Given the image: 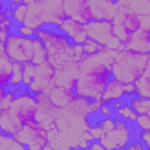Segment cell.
<instances>
[{
  "label": "cell",
  "instance_id": "cell-1",
  "mask_svg": "<svg viewBox=\"0 0 150 150\" xmlns=\"http://www.w3.org/2000/svg\"><path fill=\"white\" fill-rule=\"evenodd\" d=\"M150 56L148 53L136 52L129 48H123L115 52L111 64V77L124 83H134L145 70L149 69Z\"/></svg>",
  "mask_w": 150,
  "mask_h": 150
},
{
  "label": "cell",
  "instance_id": "cell-2",
  "mask_svg": "<svg viewBox=\"0 0 150 150\" xmlns=\"http://www.w3.org/2000/svg\"><path fill=\"white\" fill-rule=\"evenodd\" d=\"M35 36L39 38L48 53V60L54 63L55 68H57L62 62L74 60L73 54V43L70 40L54 26H43L35 30Z\"/></svg>",
  "mask_w": 150,
  "mask_h": 150
},
{
  "label": "cell",
  "instance_id": "cell-3",
  "mask_svg": "<svg viewBox=\"0 0 150 150\" xmlns=\"http://www.w3.org/2000/svg\"><path fill=\"white\" fill-rule=\"evenodd\" d=\"M112 33L122 42L124 48H128L132 40V35L138 32L143 26L148 25V19H143L135 11L130 9L128 6H117L115 15L112 18Z\"/></svg>",
  "mask_w": 150,
  "mask_h": 150
},
{
  "label": "cell",
  "instance_id": "cell-4",
  "mask_svg": "<svg viewBox=\"0 0 150 150\" xmlns=\"http://www.w3.org/2000/svg\"><path fill=\"white\" fill-rule=\"evenodd\" d=\"M35 48V36L25 38L19 35L14 29H12L5 42H4V53L13 62H32L34 56Z\"/></svg>",
  "mask_w": 150,
  "mask_h": 150
},
{
  "label": "cell",
  "instance_id": "cell-5",
  "mask_svg": "<svg viewBox=\"0 0 150 150\" xmlns=\"http://www.w3.org/2000/svg\"><path fill=\"white\" fill-rule=\"evenodd\" d=\"M26 149H43L49 142V129L41 121L25 124L13 136Z\"/></svg>",
  "mask_w": 150,
  "mask_h": 150
},
{
  "label": "cell",
  "instance_id": "cell-6",
  "mask_svg": "<svg viewBox=\"0 0 150 150\" xmlns=\"http://www.w3.org/2000/svg\"><path fill=\"white\" fill-rule=\"evenodd\" d=\"M13 115L25 125L39 121V107L32 93L26 90L25 93L16 95L9 105Z\"/></svg>",
  "mask_w": 150,
  "mask_h": 150
},
{
  "label": "cell",
  "instance_id": "cell-7",
  "mask_svg": "<svg viewBox=\"0 0 150 150\" xmlns=\"http://www.w3.org/2000/svg\"><path fill=\"white\" fill-rule=\"evenodd\" d=\"M132 124V123H131ZM131 141V125L125 120L120 117L115 118V127L104 132L100 139L104 149H124Z\"/></svg>",
  "mask_w": 150,
  "mask_h": 150
},
{
  "label": "cell",
  "instance_id": "cell-8",
  "mask_svg": "<svg viewBox=\"0 0 150 150\" xmlns=\"http://www.w3.org/2000/svg\"><path fill=\"white\" fill-rule=\"evenodd\" d=\"M107 84V79L95 75L80 74L74 93L80 98L86 100H101V95Z\"/></svg>",
  "mask_w": 150,
  "mask_h": 150
},
{
  "label": "cell",
  "instance_id": "cell-9",
  "mask_svg": "<svg viewBox=\"0 0 150 150\" xmlns=\"http://www.w3.org/2000/svg\"><path fill=\"white\" fill-rule=\"evenodd\" d=\"M55 66L49 60H47L46 62L36 66L35 75L30 83L27 86V90L32 94L48 93V90L55 84Z\"/></svg>",
  "mask_w": 150,
  "mask_h": 150
},
{
  "label": "cell",
  "instance_id": "cell-10",
  "mask_svg": "<svg viewBox=\"0 0 150 150\" xmlns=\"http://www.w3.org/2000/svg\"><path fill=\"white\" fill-rule=\"evenodd\" d=\"M67 16L81 23H88L93 20L91 0H63Z\"/></svg>",
  "mask_w": 150,
  "mask_h": 150
},
{
  "label": "cell",
  "instance_id": "cell-11",
  "mask_svg": "<svg viewBox=\"0 0 150 150\" xmlns=\"http://www.w3.org/2000/svg\"><path fill=\"white\" fill-rule=\"evenodd\" d=\"M112 27V20L89 21L88 23H86L87 36L104 47L108 41L114 36Z\"/></svg>",
  "mask_w": 150,
  "mask_h": 150
},
{
  "label": "cell",
  "instance_id": "cell-12",
  "mask_svg": "<svg viewBox=\"0 0 150 150\" xmlns=\"http://www.w3.org/2000/svg\"><path fill=\"white\" fill-rule=\"evenodd\" d=\"M57 29L62 32L73 45H82L84 40L88 38L87 36V30H86V25L81 23L74 19L67 18L59 27Z\"/></svg>",
  "mask_w": 150,
  "mask_h": 150
},
{
  "label": "cell",
  "instance_id": "cell-13",
  "mask_svg": "<svg viewBox=\"0 0 150 150\" xmlns=\"http://www.w3.org/2000/svg\"><path fill=\"white\" fill-rule=\"evenodd\" d=\"M47 94H48L49 100L53 103V105L56 107L57 109L68 108L70 104H73L77 100V96L74 93V90H70V89L64 88L59 84H54L48 90Z\"/></svg>",
  "mask_w": 150,
  "mask_h": 150
},
{
  "label": "cell",
  "instance_id": "cell-14",
  "mask_svg": "<svg viewBox=\"0 0 150 150\" xmlns=\"http://www.w3.org/2000/svg\"><path fill=\"white\" fill-rule=\"evenodd\" d=\"M22 123L13 115L9 108H5L0 111V131L5 135L14 136L22 128Z\"/></svg>",
  "mask_w": 150,
  "mask_h": 150
},
{
  "label": "cell",
  "instance_id": "cell-15",
  "mask_svg": "<svg viewBox=\"0 0 150 150\" xmlns=\"http://www.w3.org/2000/svg\"><path fill=\"white\" fill-rule=\"evenodd\" d=\"M124 89H123V83L110 77L107 80V84L104 87V90L101 95V101L102 103H111L117 100H124Z\"/></svg>",
  "mask_w": 150,
  "mask_h": 150
},
{
  "label": "cell",
  "instance_id": "cell-16",
  "mask_svg": "<svg viewBox=\"0 0 150 150\" xmlns=\"http://www.w3.org/2000/svg\"><path fill=\"white\" fill-rule=\"evenodd\" d=\"M149 46H150V34H149V23H148L132 35V40L128 46V48L136 52L149 54V48H150Z\"/></svg>",
  "mask_w": 150,
  "mask_h": 150
},
{
  "label": "cell",
  "instance_id": "cell-17",
  "mask_svg": "<svg viewBox=\"0 0 150 150\" xmlns=\"http://www.w3.org/2000/svg\"><path fill=\"white\" fill-rule=\"evenodd\" d=\"M12 70H13V61L4 52H0V87L4 88L9 87Z\"/></svg>",
  "mask_w": 150,
  "mask_h": 150
},
{
  "label": "cell",
  "instance_id": "cell-18",
  "mask_svg": "<svg viewBox=\"0 0 150 150\" xmlns=\"http://www.w3.org/2000/svg\"><path fill=\"white\" fill-rule=\"evenodd\" d=\"M124 101L129 104V107L137 114H150V100L139 97L137 95L128 96L124 98Z\"/></svg>",
  "mask_w": 150,
  "mask_h": 150
},
{
  "label": "cell",
  "instance_id": "cell-19",
  "mask_svg": "<svg viewBox=\"0 0 150 150\" xmlns=\"http://www.w3.org/2000/svg\"><path fill=\"white\" fill-rule=\"evenodd\" d=\"M136 87V95L139 97L149 98L150 97V75L149 69L145 70V73L139 77L137 81L134 82Z\"/></svg>",
  "mask_w": 150,
  "mask_h": 150
},
{
  "label": "cell",
  "instance_id": "cell-20",
  "mask_svg": "<svg viewBox=\"0 0 150 150\" xmlns=\"http://www.w3.org/2000/svg\"><path fill=\"white\" fill-rule=\"evenodd\" d=\"M48 60V53H47V49L43 45V42L35 36V48H34V56H33V60H32V63L39 66L43 62H46Z\"/></svg>",
  "mask_w": 150,
  "mask_h": 150
},
{
  "label": "cell",
  "instance_id": "cell-21",
  "mask_svg": "<svg viewBox=\"0 0 150 150\" xmlns=\"http://www.w3.org/2000/svg\"><path fill=\"white\" fill-rule=\"evenodd\" d=\"M114 112H115V115H116L117 117H120V118H122V120H125V121L129 122V123H134L135 120H136V116H137V114L129 107V104H128L125 101H124L123 105H122L120 109L115 110Z\"/></svg>",
  "mask_w": 150,
  "mask_h": 150
},
{
  "label": "cell",
  "instance_id": "cell-22",
  "mask_svg": "<svg viewBox=\"0 0 150 150\" xmlns=\"http://www.w3.org/2000/svg\"><path fill=\"white\" fill-rule=\"evenodd\" d=\"M20 86H22V63L13 62V70L9 80V87L16 88Z\"/></svg>",
  "mask_w": 150,
  "mask_h": 150
},
{
  "label": "cell",
  "instance_id": "cell-23",
  "mask_svg": "<svg viewBox=\"0 0 150 150\" xmlns=\"http://www.w3.org/2000/svg\"><path fill=\"white\" fill-rule=\"evenodd\" d=\"M35 69H36V64L32 62L22 63V86L27 87L30 83V81L35 75Z\"/></svg>",
  "mask_w": 150,
  "mask_h": 150
},
{
  "label": "cell",
  "instance_id": "cell-24",
  "mask_svg": "<svg viewBox=\"0 0 150 150\" xmlns=\"http://www.w3.org/2000/svg\"><path fill=\"white\" fill-rule=\"evenodd\" d=\"M103 48V46H101L100 43H97L96 41L87 38L84 40V42L82 43V49H83V54L86 56L88 55H93V54H96L97 52H100L101 49Z\"/></svg>",
  "mask_w": 150,
  "mask_h": 150
},
{
  "label": "cell",
  "instance_id": "cell-25",
  "mask_svg": "<svg viewBox=\"0 0 150 150\" xmlns=\"http://www.w3.org/2000/svg\"><path fill=\"white\" fill-rule=\"evenodd\" d=\"M135 125L138 131L150 130V114H139L136 116Z\"/></svg>",
  "mask_w": 150,
  "mask_h": 150
},
{
  "label": "cell",
  "instance_id": "cell-26",
  "mask_svg": "<svg viewBox=\"0 0 150 150\" xmlns=\"http://www.w3.org/2000/svg\"><path fill=\"white\" fill-rule=\"evenodd\" d=\"M26 14H27V5H25V4H19V5L16 6V8L13 11V16H12V19H13L14 22H15V25L23 23L25 18H26Z\"/></svg>",
  "mask_w": 150,
  "mask_h": 150
},
{
  "label": "cell",
  "instance_id": "cell-27",
  "mask_svg": "<svg viewBox=\"0 0 150 150\" xmlns=\"http://www.w3.org/2000/svg\"><path fill=\"white\" fill-rule=\"evenodd\" d=\"M13 29H14L19 35L25 36V38H33V36H35V30H34V29H32L30 27L26 26L25 23L15 25Z\"/></svg>",
  "mask_w": 150,
  "mask_h": 150
},
{
  "label": "cell",
  "instance_id": "cell-28",
  "mask_svg": "<svg viewBox=\"0 0 150 150\" xmlns=\"http://www.w3.org/2000/svg\"><path fill=\"white\" fill-rule=\"evenodd\" d=\"M89 134L91 135L93 139L100 141V139L103 137V135H104V130L102 129V127H101L100 124H97V125H93V127L89 129Z\"/></svg>",
  "mask_w": 150,
  "mask_h": 150
},
{
  "label": "cell",
  "instance_id": "cell-29",
  "mask_svg": "<svg viewBox=\"0 0 150 150\" xmlns=\"http://www.w3.org/2000/svg\"><path fill=\"white\" fill-rule=\"evenodd\" d=\"M138 139L143 143L145 150H149L150 149V132H149V130L139 131L138 132Z\"/></svg>",
  "mask_w": 150,
  "mask_h": 150
},
{
  "label": "cell",
  "instance_id": "cell-30",
  "mask_svg": "<svg viewBox=\"0 0 150 150\" xmlns=\"http://www.w3.org/2000/svg\"><path fill=\"white\" fill-rule=\"evenodd\" d=\"M102 129L104 130V132L111 130L114 127H115V118L111 116V117H103V120L101 121V124Z\"/></svg>",
  "mask_w": 150,
  "mask_h": 150
},
{
  "label": "cell",
  "instance_id": "cell-31",
  "mask_svg": "<svg viewBox=\"0 0 150 150\" xmlns=\"http://www.w3.org/2000/svg\"><path fill=\"white\" fill-rule=\"evenodd\" d=\"M98 111L103 115V117H111L112 116V109L110 108L109 103H102L98 108Z\"/></svg>",
  "mask_w": 150,
  "mask_h": 150
},
{
  "label": "cell",
  "instance_id": "cell-32",
  "mask_svg": "<svg viewBox=\"0 0 150 150\" xmlns=\"http://www.w3.org/2000/svg\"><path fill=\"white\" fill-rule=\"evenodd\" d=\"M123 89H124V95H125V97L136 95V87H135V83H124V84H123Z\"/></svg>",
  "mask_w": 150,
  "mask_h": 150
},
{
  "label": "cell",
  "instance_id": "cell-33",
  "mask_svg": "<svg viewBox=\"0 0 150 150\" xmlns=\"http://www.w3.org/2000/svg\"><path fill=\"white\" fill-rule=\"evenodd\" d=\"M6 94H7V88L0 87V111L2 109H5V98H6Z\"/></svg>",
  "mask_w": 150,
  "mask_h": 150
},
{
  "label": "cell",
  "instance_id": "cell-34",
  "mask_svg": "<svg viewBox=\"0 0 150 150\" xmlns=\"http://www.w3.org/2000/svg\"><path fill=\"white\" fill-rule=\"evenodd\" d=\"M88 149H104V146L101 144V142L100 141H96V139H93V141H90L89 142V145H88Z\"/></svg>",
  "mask_w": 150,
  "mask_h": 150
},
{
  "label": "cell",
  "instance_id": "cell-35",
  "mask_svg": "<svg viewBox=\"0 0 150 150\" xmlns=\"http://www.w3.org/2000/svg\"><path fill=\"white\" fill-rule=\"evenodd\" d=\"M123 103H124V100H117V101H114V102H111L109 104H110V108L112 109V111H115V110L120 109L123 105Z\"/></svg>",
  "mask_w": 150,
  "mask_h": 150
},
{
  "label": "cell",
  "instance_id": "cell-36",
  "mask_svg": "<svg viewBox=\"0 0 150 150\" xmlns=\"http://www.w3.org/2000/svg\"><path fill=\"white\" fill-rule=\"evenodd\" d=\"M88 145H89V141L81 139V141H79V144L76 145V148H79V149H88Z\"/></svg>",
  "mask_w": 150,
  "mask_h": 150
},
{
  "label": "cell",
  "instance_id": "cell-37",
  "mask_svg": "<svg viewBox=\"0 0 150 150\" xmlns=\"http://www.w3.org/2000/svg\"><path fill=\"white\" fill-rule=\"evenodd\" d=\"M16 6H18V4H15V2H12V1H7L6 2V8L11 9V11H14L16 8Z\"/></svg>",
  "mask_w": 150,
  "mask_h": 150
},
{
  "label": "cell",
  "instance_id": "cell-38",
  "mask_svg": "<svg viewBox=\"0 0 150 150\" xmlns=\"http://www.w3.org/2000/svg\"><path fill=\"white\" fill-rule=\"evenodd\" d=\"M2 13H4V15H5L6 18H12V16H13V11H11V9H8V8H5V9L2 11Z\"/></svg>",
  "mask_w": 150,
  "mask_h": 150
},
{
  "label": "cell",
  "instance_id": "cell-39",
  "mask_svg": "<svg viewBox=\"0 0 150 150\" xmlns=\"http://www.w3.org/2000/svg\"><path fill=\"white\" fill-rule=\"evenodd\" d=\"M98 1H110V2H118V0H98Z\"/></svg>",
  "mask_w": 150,
  "mask_h": 150
},
{
  "label": "cell",
  "instance_id": "cell-40",
  "mask_svg": "<svg viewBox=\"0 0 150 150\" xmlns=\"http://www.w3.org/2000/svg\"><path fill=\"white\" fill-rule=\"evenodd\" d=\"M2 1H4V2H7V1H8V0H2Z\"/></svg>",
  "mask_w": 150,
  "mask_h": 150
}]
</instances>
